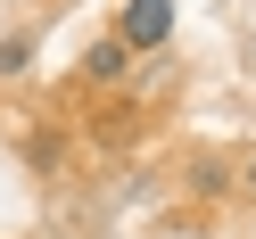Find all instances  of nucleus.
Here are the masks:
<instances>
[{
  "label": "nucleus",
  "mask_w": 256,
  "mask_h": 239,
  "mask_svg": "<svg viewBox=\"0 0 256 239\" xmlns=\"http://www.w3.org/2000/svg\"><path fill=\"white\" fill-rule=\"evenodd\" d=\"M166 33H174V0H124V25H116L124 50H157Z\"/></svg>",
  "instance_id": "f257e3e1"
},
{
  "label": "nucleus",
  "mask_w": 256,
  "mask_h": 239,
  "mask_svg": "<svg viewBox=\"0 0 256 239\" xmlns=\"http://www.w3.org/2000/svg\"><path fill=\"white\" fill-rule=\"evenodd\" d=\"M91 74H100V83H116V74H124V41H108V50H91Z\"/></svg>",
  "instance_id": "f03ea898"
},
{
  "label": "nucleus",
  "mask_w": 256,
  "mask_h": 239,
  "mask_svg": "<svg viewBox=\"0 0 256 239\" xmlns=\"http://www.w3.org/2000/svg\"><path fill=\"white\" fill-rule=\"evenodd\" d=\"M248 182H256V165H248Z\"/></svg>",
  "instance_id": "7ed1b4c3"
}]
</instances>
